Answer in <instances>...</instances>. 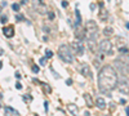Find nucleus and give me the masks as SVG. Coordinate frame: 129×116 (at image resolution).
Listing matches in <instances>:
<instances>
[{
  "label": "nucleus",
  "mask_w": 129,
  "mask_h": 116,
  "mask_svg": "<svg viewBox=\"0 0 129 116\" xmlns=\"http://www.w3.org/2000/svg\"><path fill=\"white\" fill-rule=\"evenodd\" d=\"M118 74L115 68L110 65L103 66L98 72V88L101 92L103 93H110L114 89L118 88Z\"/></svg>",
  "instance_id": "f257e3e1"
},
{
  "label": "nucleus",
  "mask_w": 129,
  "mask_h": 116,
  "mask_svg": "<svg viewBox=\"0 0 129 116\" xmlns=\"http://www.w3.org/2000/svg\"><path fill=\"white\" fill-rule=\"evenodd\" d=\"M114 66L123 75H129V54L121 53V55L114 59Z\"/></svg>",
  "instance_id": "f03ea898"
},
{
  "label": "nucleus",
  "mask_w": 129,
  "mask_h": 116,
  "mask_svg": "<svg viewBox=\"0 0 129 116\" xmlns=\"http://www.w3.org/2000/svg\"><path fill=\"white\" fill-rule=\"evenodd\" d=\"M58 55L62 61L66 62V63H71V62L74 61V57H72V52H71L70 46L66 45V44H62V45L58 48Z\"/></svg>",
  "instance_id": "7ed1b4c3"
},
{
  "label": "nucleus",
  "mask_w": 129,
  "mask_h": 116,
  "mask_svg": "<svg viewBox=\"0 0 129 116\" xmlns=\"http://www.w3.org/2000/svg\"><path fill=\"white\" fill-rule=\"evenodd\" d=\"M87 35H88V39H94L96 40L97 35H98V26L94 21H88L87 22Z\"/></svg>",
  "instance_id": "20e7f679"
},
{
  "label": "nucleus",
  "mask_w": 129,
  "mask_h": 116,
  "mask_svg": "<svg viewBox=\"0 0 129 116\" xmlns=\"http://www.w3.org/2000/svg\"><path fill=\"white\" fill-rule=\"evenodd\" d=\"M118 89L123 94H129V79L125 76H121L118 83Z\"/></svg>",
  "instance_id": "39448f33"
},
{
  "label": "nucleus",
  "mask_w": 129,
  "mask_h": 116,
  "mask_svg": "<svg viewBox=\"0 0 129 116\" xmlns=\"http://www.w3.org/2000/svg\"><path fill=\"white\" fill-rule=\"evenodd\" d=\"M99 50L105 54H112V45L108 40H102L99 43Z\"/></svg>",
  "instance_id": "423d86ee"
},
{
  "label": "nucleus",
  "mask_w": 129,
  "mask_h": 116,
  "mask_svg": "<svg viewBox=\"0 0 129 116\" xmlns=\"http://www.w3.org/2000/svg\"><path fill=\"white\" fill-rule=\"evenodd\" d=\"M80 72H81L83 76H85L87 79H92L93 77V74H92V71H90L88 63H81L80 65Z\"/></svg>",
  "instance_id": "0eeeda50"
},
{
  "label": "nucleus",
  "mask_w": 129,
  "mask_h": 116,
  "mask_svg": "<svg viewBox=\"0 0 129 116\" xmlns=\"http://www.w3.org/2000/svg\"><path fill=\"white\" fill-rule=\"evenodd\" d=\"M98 17L101 21H106L108 17V12L107 9L105 8V5H103V3H99V13H98Z\"/></svg>",
  "instance_id": "6e6552de"
},
{
  "label": "nucleus",
  "mask_w": 129,
  "mask_h": 116,
  "mask_svg": "<svg viewBox=\"0 0 129 116\" xmlns=\"http://www.w3.org/2000/svg\"><path fill=\"white\" fill-rule=\"evenodd\" d=\"M85 35H87V29H83L81 26H77V30L75 31V36H76V39L81 41V40L85 39Z\"/></svg>",
  "instance_id": "1a4fd4ad"
},
{
  "label": "nucleus",
  "mask_w": 129,
  "mask_h": 116,
  "mask_svg": "<svg viewBox=\"0 0 129 116\" xmlns=\"http://www.w3.org/2000/svg\"><path fill=\"white\" fill-rule=\"evenodd\" d=\"M72 48L75 49V52H76L77 55H83L84 54V46L81 45L80 43H74L72 44Z\"/></svg>",
  "instance_id": "9d476101"
},
{
  "label": "nucleus",
  "mask_w": 129,
  "mask_h": 116,
  "mask_svg": "<svg viewBox=\"0 0 129 116\" xmlns=\"http://www.w3.org/2000/svg\"><path fill=\"white\" fill-rule=\"evenodd\" d=\"M67 110L71 112L72 115H75V116L79 115V108H77V106L74 105V103H68V105H67Z\"/></svg>",
  "instance_id": "9b49d317"
},
{
  "label": "nucleus",
  "mask_w": 129,
  "mask_h": 116,
  "mask_svg": "<svg viewBox=\"0 0 129 116\" xmlns=\"http://www.w3.org/2000/svg\"><path fill=\"white\" fill-rule=\"evenodd\" d=\"M96 105H97V107H98L99 110H105L106 108V102H105V99H103L102 97H97Z\"/></svg>",
  "instance_id": "f8f14e48"
},
{
  "label": "nucleus",
  "mask_w": 129,
  "mask_h": 116,
  "mask_svg": "<svg viewBox=\"0 0 129 116\" xmlns=\"http://www.w3.org/2000/svg\"><path fill=\"white\" fill-rule=\"evenodd\" d=\"M3 34H4L7 37H12L14 35V30H13V27L12 26H8V27H4L3 29Z\"/></svg>",
  "instance_id": "ddd939ff"
},
{
  "label": "nucleus",
  "mask_w": 129,
  "mask_h": 116,
  "mask_svg": "<svg viewBox=\"0 0 129 116\" xmlns=\"http://www.w3.org/2000/svg\"><path fill=\"white\" fill-rule=\"evenodd\" d=\"M4 111H5V116H12V115L18 116V112L15 111V110H13L12 107H9V106H5V107H4Z\"/></svg>",
  "instance_id": "4468645a"
},
{
  "label": "nucleus",
  "mask_w": 129,
  "mask_h": 116,
  "mask_svg": "<svg viewBox=\"0 0 129 116\" xmlns=\"http://www.w3.org/2000/svg\"><path fill=\"white\" fill-rule=\"evenodd\" d=\"M88 48L90 49L92 52H96V40L94 39H88Z\"/></svg>",
  "instance_id": "2eb2a0df"
},
{
  "label": "nucleus",
  "mask_w": 129,
  "mask_h": 116,
  "mask_svg": "<svg viewBox=\"0 0 129 116\" xmlns=\"http://www.w3.org/2000/svg\"><path fill=\"white\" fill-rule=\"evenodd\" d=\"M103 35L105 36H112L114 35V29H112V27H105V29H103Z\"/></svg>",
  "instance_id": "dca6fc26"
},
{
  "label": "nucleus",
  "mask_w": 129,
  "mask_h": 116,
  "mask_svg": "<svg viewBox=\"0 0 129 116\" xmlns=\"http://www.w3.org/2000/svg\"><path fill=\"white\" fill-rule=\"evenodd\" d=\"M84 99H85V102L88 103V106H89V107H92V106H93V102H92V97H90L89 94H88V93H85V94H84Z\"/></svg>",
  "instance_id": "f3484780"
},
{
  "label": "nucleus",
  "mask_w": 129,
  "mask_h": 116,
  "mask_svg": "<svg viewBox=\"0 0 129 116\" xmlns=\"http://www.w3.org/2000/svg\"><path fill=\"white\" fill-rule=\"evenodd\" d=\"M75 17H76V25H77V26H80L81 17H80V12H79V9H77V8H76V10H75Z\"/></svg>",
  "instance_id": "a211bd4d"
},
{
  "label": "nucleus",
  "mask_w": 129,
  "mask_h": 116,
  "mask_svg": "<svg viewBox=\"0 0 129 116\" xmlns=\"http://www.w3.org/2000/svg\"><path fill=\"white\" fill-rule=\"evenodd\" d=\"M119 52L123 53V54H129V49L127 46H121V48H119Z\"/></svg>",
  "instance_id": "6ab92c4d"
},
{
  "label": "nucleus",
  "mask_w": 129,
  "mask_h": 116,
  "mask_svg": "<svg viewBox=\"0 0 129 116\" xmlns=\"http://www.w3.org/2000/svg\"><path fill=\"white\" fill-rule=\"evenodd\" d=\"M23 101H25V102H31V101H32V97L29 96V94H27V96H23Z\"/></svg>",
  "instance_id": "aec40b11"
},
{
  "label": "nucleus",
  "mask_w": 129,
  "mask_h": 116,
  "mask_svg": "<svg viewBox=\"0 0 129 116\" xmlns=\"http://www.w3.org/2000/svg\"><path fill=\"white\" fill-rule=\"evenodd\" d=\"M7 21H8V17L5 14H1V25H5Z\"/></svg>",
  "instance_id": "412c9836"
},
{
  "label": "nucleus",
  "mask_w": 129,
  "mask_h": 116,
  "mask_svg": "<svg viewBox=\"0 0 129 116\" xmlns=\"http://www.w3.org/2000/svg\"><path fill=\"white\" fill-rule=\"evenodd\" d=\"M12 9H13V10H15V12H18V10H20V4L14 3V4L12 5Z\"/></svg>",
  "instance_id": "4be33fe9"
},
{
  "label": "nucleus",
  "mask_w": 129,
  "mask_h": 116,
  "mask_svg": "<svg viewBox=\"0 0 129 116\" xmlns=\"http://www.w3.org/2000/svg\"><path fill=\"white\" fill-rule=\"evenodd\" d=\"M23 20H25V17H23L22 14H17V15H15V21H17V22H20V21H23Z\"/></svg>",
  "instance_id": "5701e85b"
},
{
  "label": "nucleus",
  "mask_w": 129,
  "mask_h": 116,
  "mask_svg": "<svg viewBox=\"0 0 129 116\" xmlns=\"http://www.w3.org/2000/svg\"><path fill=\"white\" fill-rule=\"evenodd\" d=\"M45 57H46V58H50V57H53V53L50 52V50H46V52H45Z\"/></svg>",
  "instance_id": "b1692460"
},
{
  "label": "nucleus",
  "mask_w": 129,
  "mask_h": 116,
  "mask_svg": "<svg viewBox=\"0 0 129 116\" xmlns=\"http://www.w3.org/2000/svg\"><path fill=\"white\" fill-rule=\"evenodd\" d=\"M32 72H35V74L39 72V67L37 66H32Z\"/></svg>",
  "instance_id": "393cba45"
},
{
  "label": "nucleus",
  "mask_w": 129,
  "mask_h": 116,
  "mask_svg": "<svg viewBox=\"0 0 129 116\" xmlns=\"http://www.w3.org/2000/svg\"><path fill=\"white\" fill-rule=\"evenodd\" d=\"M62 7H63V8H67V7H68V3L66 1V0H63V1H62Z\"/></svg>",
  "instance_id": "a878e982"
},
{
  "label": "nucleus",
  "mask_w": 129,
  "mask_h": 116,
  "mask_svg": "<svg viewBox=\"0 0 129 116\" xmlns=\"http://www.w3.org/2000/svg\"><path fill=\"white\" fill-rule=\"evenodd\" d=\"M48 17H49V20H53V18H54V13L50 12V13H48Z\"/></svg>",
  "instance_id": "bb28decb"
},
{
  "label": "nucleus",
  "mask_w": 129,
  "mask_h": 116,
  "mask_svg": "<svg viewBox=\"0 0 129 116\" xmlns=\"http://www.w3.org/2000/svg\"><path fill=\"white\" fill-rule=\"evenodd\" d=\"M45 62H46V57H45V58H41V59H40V65H45Z\"/></svg>",
  "instance_id": "cd10ccee"
},
{
  "label": "nucleus",
  "mask_w": 129,
  "mask_h": 116,
  "mask_svg": "<svg viewBox=\"0 0 129 116\" xmlns=\"http://www.w3.org/2000/svg\"><path fill=\"white\" fill-rule=\"evenodd\" d=\"M5 7H7V1H4V0H3V1H1V9H4Z\"/></svg>",
  "instance_id": "c85d7f7f"
},
{
  "label": "nucleus",
  "mask_w": 129,
  "mask_h": 116,
  "mask_svg": "<svg viewBox=\"0 0 129 116\" xmlns=\"http://www.w3.org/2000/svg\"><path fill=\"white\" fill-rule=\"evenodd\" d=\"M15 88H17V89H22V85L20 83H17V84H15Z\"/></svg>",
  "instance_id": "c756f323"
},
{
  "label": "nucleus",
  "mask_w": 129,
  "mask_h": 116,
  "mask_svg": "<svg viewBox=\"0 0 129 116\" xmlns=\"http://www.w3.org/2000/svg\"><path fill=\"white\" fill-rule=\"evenodd\" d=\"M44 86H45V90H46V92H48V93H50V88H49L48 85H44Z\"/></svg>",
  "instance_id": "7c9ffc66"
},
{
  "label": "nucleus",
  "mask_w": 129,
  "mask_h": 116,
  "mask_svg": "<svg viewBox=\"0 0 129 116\" xmlns=\"http://www.w3.org/2000/svg\"><path fill=\"white\" fill-rule=\"evenodd\" d=\"M44 106H45V111L48 112V102H45V103H44Z\"/></svg>",
  "instance_id": "2f4dec72"
},
{
  "label": "nucleus",
  "mask_w": 129,
  "mask_h": 116,
  "mask_svg": "<svg viewBox=\"0 0 129 116\" xmlns=\"http://www.w3.org/2000/svg\"><path fill=\"white\" fill-rule=\"evenodd\" d=\"M27 3H29V0H22V4H23V5H26Z\"/></svg>",
  "instance_id": "473e14b6"
},
{
  "label": "nucleus",
  "mask_w": 129,
  "mask_h": 116,
  "mask_svg": "<svg viewBox=\"0 0 129 116\" xmlns=\"http://www.w3.org/2000/svg\"><path fill=\"white\" fill-rule=\"evenodd\" d=\"M66 84H68V85H70V84H72V80H71V79H68L67 81H66Z\"/></svg>",
  "instance_id": "72a5a7b5"
},
{
  "label": "nucleus",
  "mask_w": 129,
  "mask_h": 116,
  "mask_svg": "<svg viewBox=\"0 0 129 116\" xmlns=\"http://www.w3.org/2000/svg\"><path fill=\"white\" fill-rule=\"evenodd\" d=\"M15 77H17V79H21V75L17 72V74H15Z\"/></svg>",
  "instance_id": "f704fd0d"
},
{
  "label": "nucleus",
  "mask_w": 129,
  "mask_h": 116,
  "mask_svg": "<svg viewBox=\"0 0 129 116\" xmlns=\"http://www.w3.org/2000/svg\"><path fill=\"white\" fill-rule=\"evenodd\" d=\"M125 111H127V115L129 116V106H128V107H127V108H125Z\"/></svg>",
  "instance_id": "c9c22d12"
},
{
  "label": "nucleus",
  "mask_w": 129,
  "mask_h": 116,
  "mask_svg": "<svg viewBox=\"0 0 129 116\" xmlns=\"http://www.w3.org/2000/svg\"><path fill=\"white\" fill-rule=\"evenodd\" d=\"M90 9H92V10H93V9H96V5L92 4V5H90Z\"/></svg>",
  "instance_id": "e433bc0d"
},
{
  "label": "nucleus",
  "mask_w": 129,
  "mask_h": 116,
  "mask_svg": "<svg viewBox=\"0 0 129 116\" xmlns=\"http://www.w3.org/2000/svg\"><path fill=\"white\" fill-rule=\"evenodd\" d=\"M127 29L129 30V22H128V23H127Z\"/></svg>",
  "instance_id": "4c0bfd02"
}]
</instances>
